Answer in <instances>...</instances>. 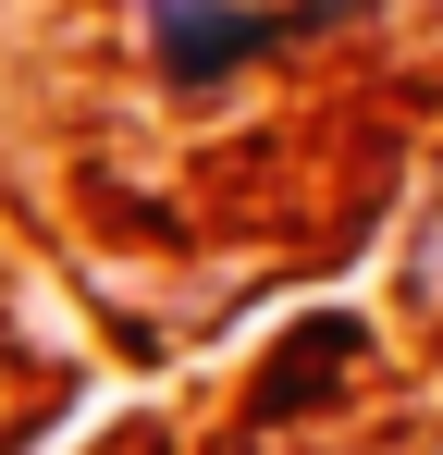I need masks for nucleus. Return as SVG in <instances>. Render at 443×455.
<instances>
[{"mask_svg":"<svg viewBox=\"0 0 443 455\" xmlns=\"http://www.w3.org/2000/svg\"><path fill=\"white\" fill-rule=\"evenodd\" d=\"M284 37V12H259V0H148V62L173 86H210L234 62H259Z\"/></svg>","mask_w":443,"mask_h":455,"instance_id":"obj_1","label":"nucleus"}]
</instances>
